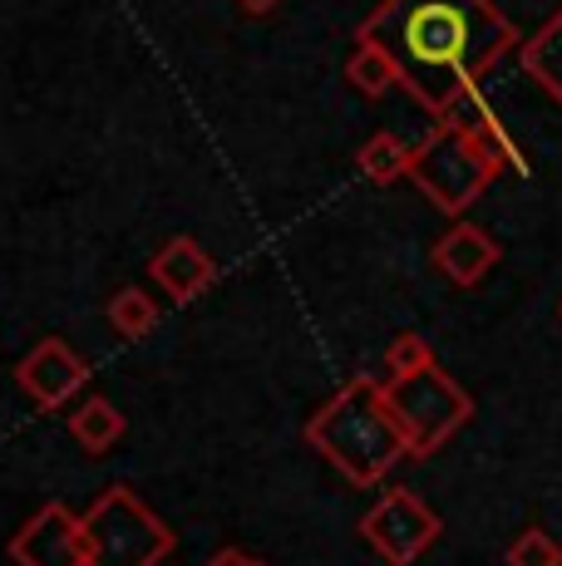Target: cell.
<instances>
[{"label":"cell","instance_id":"1","mask_svg":"<svg viewBox=\"0 0 562 566\" xmlns=\"http://www.w3.org/2000/svg\"><path fill=\"white\" fill-rule=\"evenodd\" d=\"M361 45L381 50L409 99L445 118L508 50H518V30L493 0H385L365 15Z\"/></svg>","mask_w":562,"mask_h":566},{"label":"cell","instance_id":"2","mask_svg":"<svg viewBox=\"0 0 562 566\" xmlns=\"http://www.w3.org/2000/svg\"><path fill=\"white\" fill-rule=\"evenodd\" d=\"M306 443L355 488H375L399 459H409L385 385L375 379H345V389L306 419Z\"/></svg>","mask_w":562,"mask_h":566},{"label":"cell","instance_id":"3","mask_svg":"<svg viewBox=\"0 0 562 566\" xmlns=\"http://www.w3.org/2000/svg\"><path fill=\"white\" fill-rule=\"evenodd\" d=\"M84 532H90V566H158L173 552L168 522L124 483L94 497Z\"/></svg>","mask_w":562,"mask_h":566},{"label":"cell","instance_id":"4","mask_svg":"<svg viewBox=\"0 0 562 566\" xmlns=\"http://www.w3.org/2000/svg\"><path fill=\"white\" fill-rule=\"evenodd\" d=\"M385 399H391V413L409 443V459H429L473 419V399L439 365L409 379H385Z\"/></svg>","mask_w":562,"mask_h":566},{"label":"cell","instance_id":"5","mask_svg":"<svg viewBox=\"0 0 562 566\" xmlns=\"http://www.w3.org/2000/svg\"><path fill=\"white\" fill-rule=\"evenodd\" d=\"M493 178H499V168H493V163L473 148V138L454 124H439L435 134L415 148V163H409V182L449 217H459L464 207L479 202Z\"/></svg>","mask_w":562,"mask_h":566},{"label":"cell","instance_id":"6","mask_svg":"<svg viewBox=\"0 0 562 566\" xmlns=\"http://www.w3.org/2000/svg\"><path fill=\"white\" fill-rule=\"evenodd\" d=\"M361 537L391 566H415L429 547H435L439 513L415 493V488H385L381 503L361 517Z\"/></svg>","mask_w":562,"mask_h":566},{"label":"cell","instance_id":"7","mask_svg":"<svg viewBox=\"0 0 562 566\" xmlns=\"http://www.w3.org/2000/svg\"><path fill=\"white\" fill-rule=\"evenodd\" d=\"M15 566H90V532L84 513H70L64 503H45L30 513L25 527L10 537Z\"/></svg>","mask_w":562,"mask_h":566},{"label":"cell","instance_id":"8","mask_svg":"<svg viewBox=\"0 0 562 566\" xmlns=\"http://www.w3.org/2000/svg\"><path fill=\"white\" fill-rule=\"evenodd\" d=\"M15 379L40 409H60V405H70V395H80V389L90 385V360H84L70 340L50 335V340H40L35 350L15 365Z\"/></svg>","mask_w":562,"mask_h":566},{"label":"cell","instance_id":"9","mask_svg":"<svg viewBox=\"0 0 562 566\" xmlns=\"http://www.w3.org/2000/svg\"><path fill=\"white\" fill-rule=\"evenodd\" d=\"M439 124H454V128H464V134L473 138V148H479L483 158L493 163L499 172H528V158H523V148L513 144V134L503 128V118L493 114L489 104H483V94L479 90H469L459 104L449 108Z\"/></svg>","mask_w":562,"mask_h":566},{"label":"cell","instance_id":"10","mask_svg":"<svg viewBox=\"0 0 562 566\" xmlns=\"http://www.w3.org/2000/svg\"><path fill=\"white\" fill-rule=\"evenodd\" d=\"M154 281L168 291L173 301H198L202 291L218 281V261H212L208 252H202L192 237H173V242L158 247V256H154Z\"/></svg>","mask_w":562,"mask_h":566},{"label":"cell","instance_id":"11","mask_svg":"<svg viewBox=\"0 0 562 566\" xmlns=\"http://www.w3.org/2000/svg\"><path fill=\"white\" fill-rule=\"evenodd\" d=\"M493 261H499V242L473 222H454L435 242V266L445 271L454 286H479L493 271Z\"/></svg>","mask_w":562,"mask_h":566},{"label":"cell","instance_id":"12","mask_svg":"<svg viewBox=\"0 0 562 566\" xmlns=\"http://www.w3.org/2000/svg\"><path fill=\"white\" fill-rule=\"evenodd\" d=\"M70 433L80 439L84 453H110L118 439H124V413H118L110 399H84L80 409L70 413Z\"/></svg>","mask_w":562,"mask_h":566},{"label":"cell","instance_id":"13","mask_svg":"<svg viewBox=\"0 0 562 566\" xmlns=\"http://www.w3.org/2000/svg\"><path fill=\"white\" fill-rule=\"evenodd\" d=\"M523 70L562 104V10L538 30L533 40H523Z\"/></svg>","mask_w":562,"mask_h":566},{"label":"cell","instance_id":"14","mask_svg":"<svg viewBox=\"0 0 562 566\" xmlns=\"http://www.w3.org/2000/svg\"><path fill=\"white\" fill-rule=\"evenodd\" d=\"M355 163H361V172L371 182H399V178H409V163H415V148L409 144H399L395 134H371L361 144V154H355Z\"/></svg>","mask_w":562,"mask_h":566},{"label":"cell","instance_id":"15","mask_svg":"<svg viewBox=\"0 0 562 566\" xmlns=\"http://www.w3.org/2000/svg\"><path fill=\"white\" fill-rule=\"evenodd\" d=\"M104 315H110V325L124 335V340H144V335L158 325V306L148 301V291H138V286L114 291L110 306H104Z\"/></svg>","mask_w":562,"mask_h":566},{"label":"cell","instance_id":"16","mask_svg":"<svg viewBox=\"0 0 562 566\" xmlns=\"http://www.w3.org/2000/svg\"><path fill=\"white\" fill-rule=\"evenodd\" d=\"M345 80H351L361 94H371V99H381L385 90H395V84H399V74H395V64L385 60V54L375 50V45H355L351 64H345Z\"/></svg>","mask_w":562,"mask_h":566},{"label":"cell","instance_id":"17","mask_svg":"<svg viewBox=\"0 0 562 566\" xmlns=\"http://www.w3.org/2000/svg\"><path fill=\"white\" fill-rule=\"evenodd\" d=\"M435 365V350H429V340H419V335H395L391 350H385V369H391V379H409L419 375V369Z\"/></svg>","mask_w":562,"mask_h":566},{"label":"cell","instance_id":"18","mask_svg":"<svg viewBox=\"0 0 562 566\" xmlns=\"http://www.w3.org/2000/svg\"><path fill=\"white\" fill-rule=\"evenodd\" d=\"M508 566H562V547L548 537L543 527H528L508 547Z\"/></svg>","mask_w":562,"mask_h":566},{"label":"cell","instance_id":"19","mask_svg":"<svg viewBox=\"0 0 562 566\" xmlns=\"http://www.w3.org/2000/svg\"><path fill=\"white\" fill-rule=\"evenodd\" d=\"M247 562H252V557H242L237 547H227V552H218V557H212L208 566H247Z\"/></svg>","mask_w":562,"mask_h":566},{"label":"cell","instance_id":"20","mask_svg":"<svg viewBox=\"0 0 562 566\" xmlns=\"http://www.w3.org/2000/svg\"><path fill=\"white\" fill-rule=\"evenodd\" d=\"M237 6H242V10H252V15H267V10H277L281 0H237Z\"/></svg>","mask_w":562,"mask_h":566},{"label":"cell","instance_id":"21","mask_svg":"<svg viewBox=\"0 0 562 566\" xmlns=\"http://www.w3.org/2000/svg\"><path fill=\"white\" fill-rule=\"evenodd\" d=\"M247 566H267V562H247Z\"/></svg>","mask_w":562,"mask_h":566}]
</instances>
